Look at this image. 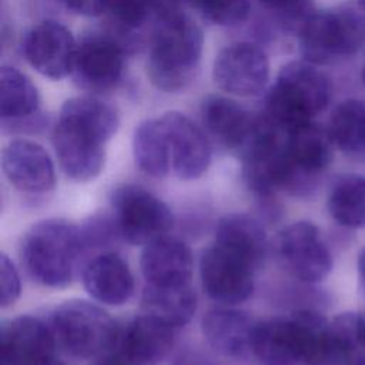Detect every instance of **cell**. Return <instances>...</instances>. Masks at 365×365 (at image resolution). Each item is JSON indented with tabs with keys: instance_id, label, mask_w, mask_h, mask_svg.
<instances>
[{
	"instance_id": "20",
	"label": "cell",
	"mask_w": 365,
	"mask_h": 365,
	"mask_svg": "<svg viewBox=\"0 0 365 365\" xmlns=\"http://www.w3.org/2000/svg\"><path fill=\"white\" fill-rule=\"evenodd\" d=\"M255 327L257 322L247 312L234 308L210 309L201 322L208 345L220 355L235 359L252 354Z\"/></svg>"
},
{
	"instance_id": "27",
	"label": "cell",
	"mask_w": 365,
	"mask_h": 365,
	"mask_svg": "<svg viewBox=\"0 0 365 365\" xmlns=\"http://www.w3.org/2000/svg\"><path fill=\"white\" fill-rule=\"evenodd\" d=\"M335 148L349 155L365 154V101L348 98L332 111L328 123Z\"/></svg>"
},
{
	"instance_id": "19",
	"label": "cell",
	"mask_w": 365,
	"mask_h": 365,
	"mask_svg": "<svg viewBox=\"0 0 365 365\" xmlns=\"http://www.w3.org/2000/svg\"><path fill=\"white\" fill-rule=\"evenodd\" d=\"M83 284L96 301L111 307L125 304L135 288L128 264L113 251L100 252L86 262Z\"/></svg>"
},
{
	"instance_id": "1",
	"label": "cell",
	"mask_w": 365,
	"mask_h": 365,
	"mask_svg": "<svg viewBox=\"0 0 365 365\" xmlns=\"http://www.w3.org/2000/svg\"><path fill=\"white\" fill-rule=\"evenodd\" d=\"M202 44L200 26L182 11L157 21L147 58L151 84L165 93L185 90L198 74Z\"/></svg>"
},
{
	"instance_id": "16",
	"label": "cell",
	"mask_w": 365,
	"mask_h": 365,
	"mask_svg": "<svg viewBox=\"0 0 365 365\" xmlns=\"http://www.w3.org/2000/svg\"><path fill=\"white\" fill-rule=\"evenodd\" d=\"M1 168L20 191L43 194L56 185V171L48 153L30 140H13L1 153Z\"/></svg>"
},
{
	"instance_id": "26",
	"label": "cell",
	"mask_w": 365,
	"mask_h": 365,
	"mask_svg": "<svg viewBox=\"0 0 365 365\" xmlns=\"http://www.w3.org/2000/svg\"><path fill=\"white\" fill-rule=\"evenodd\" d=\"M327 207L332 220L341 227L365 228V175L339 177L331 187Z\"/></svg>"
},
{
	"instance_id": "14",
	"label": "cell",
	"mask_w": 365,
	"mask_h": 365,
	"mask_svg": "<svg viewBox=\"0 0 365 365\" xmlns=\"http://www.w3.org/2000/svg\"><path fill=\"white\" fill-rule=\"evenodd\" d=\"M56 348L51 328L38 318L17 317L1 328V365H53Z\"/></svg>"
},
{
	"instance_id": "36",
	"label": "cell",
	"mask_w": 365,
	"mask_h": 365,
	"mask_svg": "<svg viewBox=\"0 0 365 365\" xmlns=\"http://www.w3.org/2000/svg\"><path fill=\"white\" fill-rule=\"evenodd\" d=\"M358 274H359V278L365 287V245L362 247V250L359 251L358 254Z\"/></svg>"
},
{
	"instance_id": "29",
	"label": "cell",
	"mask_w": 365,
	"mask_h": 365,
	"mask_svg": "<svg viewBox=\"0 0 365 365\" xmlns=\"http://www.w3.org/2000/svg\"><path fill=\"white\" fill-rule=\"evenodd\" d=\"M334 354L341 365H365V314L342 312L329 322Z\"/></svg>"
},
{
	"instance_id": "8",
	"label": "cell",
	"mask_w": 365,
	"mask_h": 365,
	"mask_svg": "<svg viewBox=\"0 0 365 365\" xmlns=\"http://www.w3.org/2000/svg\"><path fill=\"white\" fill-rule=\"evenodd\" d=\"M124 61V47L115 37L91 33L77 43L71 74L80 88L106 93L120 83Z\"/></svg>"
},
{
	"instance_id": "11",
	"label": "cell",
	"mask_w": 365,
	"mask_h": 365,
	"mask_svg": "<svg viewBox=\"0 0 365 365\" xmlns=\"http://www.w3.org/2000/svg\"><path fill=\"white\" fill-rule=\"evenodd\" d=\"M21 50L37 73L58 80L73 71L77 41L66 26L46 20L26 33Z\"/></svg>"
},
{
	"instance_id": "12",
	"label": "cell",
	"mask_w": 365,
	"mask_h": 365,
	"mask_svg": "<svg viewBox=\"0 0 365 365\" xmlns=\"http://www.w3.org/2000/svg\"><path fill=\"white\" fill-rule=\"evenodd\" d=\"M285 147L298 178L299 195H304L315 188L318 175L331 164L335 144L328 128L312 120L285 130Z\"/></svg>"
},
{
	"instance_id": "17",
	"label": "cell",
	"mask_w": 365,
	"mask_h": 365,
	"mask_svg": "<svg viewBox=\"0 0 365 365\" xmlns=\"http://www.w3.org/2000/svg\"><path fill=\"white\" fill-rule=\"evenodd\" d=\"M177 329L143 314L121 331L115 351L128 365H160L171 352Z\"/></svg>"
},
{
	"instance_id": "9",
	"label": "cell",
	"mask_w": 365,
	"mask_h": 365,
	"mask_svg": "<svg viewBox=\"0 0 365 365\" xmlns=\"http://www.w3.org/2000/svg\"><path fill=\"white\" fill-rule=\"evenodd\" d=\"M51 143L67 178L87 182L103 171L107 141L87 127L58 117L51 133Z\"/></svg>"
},
{
	"instance_id": "22",
	"label": "cell",
	"mask_w": 365,
	"mask_h": 365,
	"mask_svg": "<svg viewBox=\"0 0 365 365\" xmlns=\"http://www.w3.org/2000/svg\"><path fill=\"white\" fill-rule=\"evenodd\" d=\"M201 117L208 133L224 147L241 150L251 137L257 117L232 98L210 96L201 104Z\"/></svg>"
},
{
	"instance_id": "15",
	"label": "cell",
	"mask_w": 365,
	"mask_h": 365,
	"mask_svg": "<svg viewBox=\"0 0 365 365\" xmlns=\"http://www.w3.org/2000/svg\"><path fill=\"white\" fill-rule=\"evenodd\" d=\"M170 144L171 167L185 181L204 175L211 164V145L205 133L187 115L168 111L161 117Z\"/></svg>"
},
{
	"instance_id": "35",
	"label": "cell",
	"mask_w": 365,
	"mask_h": 365,
	"mask_svg": "<svg viewBox=\"0 0 365 365\" xmlns=\"http://www.w3.org/2000/svg\"><path fill=\"white\" fill-rule=\"evenodd\" d=\"M93 365H128L125 362V359L114 349L113 352L107 354V355H103L101 358L96 359V362Z\"/></svg>"
},
{
	"instance_id": "32",
	"label": "cell",
	"mask_w": 365,
	"mask_h": 365,
	"mask_svg": "<svg viewBox=\"0 0 365 365\" xmlns=\"http://www.w3.org/2000/svg\"><path fill=\"white\" fill-rule=\"evenodd\" d=\"M285 27L299 29L314 13V0H257Z\"/></svg>"
},
{
	"instance_id": "13",
	"label": "cell",
	"mask_w": 365,
	"mask_h": 365,
	"mask_svg": "<svg viewBox=\"0 0 365 365\" xmlns=\"http://www.w3.org/2000/svg\"><path fill=\"white\" fill-rule=\"evenodd\" d=\"M254 271L218 245L207 248L200 261L201 284L207 295L221 304L247 301L254 291Z\"/></svg>"
},
{
	"instance_id": "38",
	"label": "cell",
	"mask_w": 365,
	"mask_h": 365,
	"mask_svg": "<svg viewBox=\"0 0 365 365\" xmlns=\"http://www.w3.org/2000/svg\"><path fill=\"white\" fill-rule=\"evenodd\" d=\"M358 6L365 11V0H358Z\"/></svg>"
},
{
	"instance_id": "25",
	"label": "cell",
	"mask_w": 365,
	"mask_h": 365,
	"mask_svg": "<svg viewBox=\"0 0 365 365\" xmlns=\"http://www.w3.org/2000/svg\"><path fill=\"white\" fill-rule=\"evenodd\" d=\"M40 97L31 80L14 67L0 70V115L1 123L11 127L27 121L38 111Z\"/></svg>"
},
{
	"instance_id": "31",
	"label": "cell",
	"mask_w": 365,
	"mask_h": 365,
	"mask_svg": "<svg viewBox=\"0 0 365 365\" xmlns=\"http://www.w3.org/2000/svg\"><path fill=\"white\" fill-rule=\"evenodd\" d=\"M202 19L217 26H237L250 14V0H185Z\"/></svg>"
},
{
	"instance_id": "33",
	"label": "cell",
	"mask_w": 365,
	"mask_h": 365,
	"mask_svg": "<svg viewBox=\"0 0 365 365\" xmlns=\"http://www.w3.org/2000/svg\"><path fill=\"white\" fill-rule=\"evenodd\" d=\"M21 292V282L13 261L7 255L0 257V305L7 308L13 305Z\"/></svg>"
},
{
	"instance_id": "4",
	"label": "cell",
	"mask_w": 365,
	"mask_h": 365,
	"mask_svg": "<svg viewBox=\"0 0 365 365\" xmlns=\"http://www.w3.org/2000/svg\"><path fill=\"white\" fill-rule=\"evenodd\" d=\"M57 345L76 359H98L117 348L121 331L101 307L70 299L58 305L50 318Z\"/></svg>"
},
{
	"instance_id": "23",
	"label": "cell",
	"mask_w": 365,
	"mask_h": 365,
	"mask_svg": "<svg viewBox=\"0 0 365 365\" xmlns=\"http://www.w3.org/2000/svg\"><path fill=\"white\" fill-rule=\"evenodd\" d=\"M141 302L144 314L158 318L175 329L187 325L197 309V297L191 285L157 287L145 284Z\"/></svg>"
},
{
	"instance_id": "28",
	"label": "cell",
	"mask_w": 365,
	"mask_h": 365,
	"mask_svg": "<svg viewBox=\"0 0 365 365\" xmlns=\"http://www.w3.org/2000/svg\"><path fill=\"white\" fill-rule=\"evenodd\" d=\"M58 117L90 128L104 141H108L117 133L120 125L117 110L111 104L91 96L68 98L61 106Z\"/></svg>"
},
{
	"instance_id": "7",
	"label": "cell",
	"mask_w": 365,
	"mask_h": 365,
	"mask_svg": "<svg viewBox=\"0 0 365 365\" xmlns=\"http://www.w3.org/2000/svg\"><path fill=\"white\" fill-rule=\"evenodd\" d=\"M274 248L281 265L302 282H319L332 269L328 244L321 230L309 221H297L284 227L275 238Z\"/></svg>"
},
{
	"instance_id": "10",
	"label": "cell",
	"mask_w": 365,
	"mask_h": 365,
	"mask_svg": "<svg viewBox=\"0 0 365 365\" xmlns=\"http://www.w3.org/2000/svg\"><path fill=\"white\" fill-rule=\"evenodd\" d=\"M212 78L218 88L237 97H252L264 91L269 78V61L265 51L247 41L222 48L212 66Z\"/></svg>"
},
{
	"instance_id": "2",
	"label": "cell",
	"mask_w": 365,
	"mask_h": 365,
	"mask_svg": "<svg viewBox=\"0 0 365 365\" xmlns=\"http://www.w3.org/2000/svg\"><path fill=\"white\" fill-rule=\"evenodd\" d=\"M21 255L33 279L48 288H64L76 278L87 251L80 225L50 218L26 234Z\"/></svg>"
},
{
	"instance_id": "21",
	"label": "cell",
	"mask_w": 365,
	"mask_h": 365,
	"mask_svg": "<svg viewBox=\"0 0 365 365\" xmlns=\"http://www.w3.org/2000/svg\"><path fill=\"white\" fill-rule=\"evenodd\" d=\"M215 245L245 262L257 272L268 254V241L262 224L242 212L224 215L215 228Z\"/></svg>"
},
{
	"instance_id": "34",
	"label": "cell",
	"mask_w": 365,
	"mask_h": 365,
	"mask_svg": "<svg viewBox=\"0 0 365 365\" xmlns=\"http://www.w3.org/2000/svg\"><path fill=\"white\" fill-rule=\"evenodd\" d=\"M63 4L76 14L96 17L108 11L111 0H61Z\"/></svg>"
},
{
	"instance_id": "6",
	"label": "cell",
	"mask_w": 365,
	"mask_h": 365,
	"mask_svg": "<svg viewBox=\"0 0 365 365\" xmlns=\"http://www.w3.org/2000/svg\"><path fill=\"white\" fill-rule=\"evenodd\" d=\"M111 204L121 238L133 245H147L167 235L174 225L170 207L143 187H118L113 192Z\"/></svg>"
},
{
	"instance_id": "3",
	"label": "cell",
	"mask_w": 365,
	"mask_h": 365,
	"mask_svg": "<svg viewBox=\"0 0 365 365\" xmlns=\"http://www.w3.org/2000/svg\"><path fill=\"white\" fill-rule=\"evenodd\" d=\"M329 78L305 60L285 64L265 97V115L284 130L312 121L331 100Z\"/></svg>"
},
{
	"instance_id": "30",
	"label": "cell",
	"mask_w": 365,
	"mask_h": 365,
	"mask_svg": "<svg viewBox=\"0 0 365 365\" xmlns=\"http://www.w3.org/2000/svg\"><path fill=\"white\" fill-rule=\"evenodd\" d=\"M182 0H111L108 13L123 30H138L148 21L157 23L180 10Z\"/></svg>"
},
{
	"instance_id": "37",
	"label": "cell",
	"mask_w": 365,
	"mask_h": 365,
	"mask_svg": "<svg viewBox=\"0 0 365 365\" xmlns=\"http://www.w3.org/2000/svg\"><path fill=\"white\" fill-rule=\"evenodd\" d=\"M361 80H362V84L365 86V63L362 66V71H361Z\"/></svg>"
},
{
	"instance_id": "18",
	"label": "cell",
	"mask_w": 365,
	"mask_h": 365,
	"mask_svg": "<svg viewBox=\"0 0 365 365\" xmlns=\"http://www.w3.org/2000/svg\"><path fill=\"white\" fill-rule=\"evenodd\" d=\"M140 267L150 285L181 287L191 282L194 258L185 242L164 235L144 245Z\"/></svg>"
},
{
	"instance_id": "24",
	"label": "cell",
	"mask_w": 365,
	"mask_h": 365,
	"mask_svg": "<svg viewBox=\"0 0 365 365\" xmlns=\"http://www.w3.org/2000/svg\"><path fill=\"white\" fill-rule=\"evenodd\" d=\"M133 154L137 167L153 178H163L171 167L170 144L164 123L148 118L140 123L133 137Z\"/></svg>"
},
{
	"instance_id": "5",
	"label": "cell",
	"mask_w": 365,
	"mask_h": 365,
	"mask_svg": "<svg viewBox=\"0 0 365 365\" xmlns=\"http://www.w3.org/2000/svg\"><path fill=\"white\" fill-rule=\"evenodd\" d=\"M365 44V11L358 6L314 11L298 29L302 58L322 66L349 57Z\"/></svg>"
}]
</instances>
